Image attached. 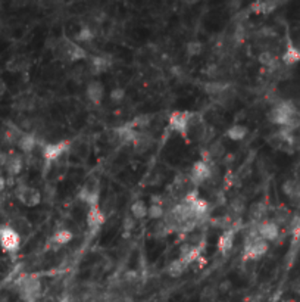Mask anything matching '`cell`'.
Here are the masks:
<instances>
[{
	"mask_svg": "<svg viewBox=\"0 0 300 302\" xmlns=\"http://www.w3.org/2000/svg\"><path fill=\"white\" fill-rule=\"evenodd\" d=\"M208 152L211 155L212 159H223L225 155H226V148L223 142H212L208 148Z\"/></svg>",
	"mask_w": 300,
	"mask_h": 302,
	"instance_id": "30",
	"label": "cell"
},
{
	"mask_svg": "<svg viewBox=\"0 0 300 302\" xmlns=\"http://www.w3.org/2000/svg\"><path fill=\"white\" fill-rule=\"evenodd\" d=\"M258 61L262 67L271 70V71H274L280 65V58L272 50H262L258 56Z\"/></svg>",
	"mask_w": 300,
	"mask_h": 302,
	"instance_id": "19",
	"label": "cell"
},
{
	"mask_svg": "<svg viewBox=\"0 0 300 302\" xmlns=\"http://www.w3.org/2000/svg\"><path fill=\"white\" fill-rule=\"evenodd\" d=\"M22 134H24V133H22V130H21L19 127L10 125V127H7V128L4 130V140H6L7 143H18V140L21 139Z\"/></svg>",
	"mask_w": 300,
	"mask_h": 302,
	"instance_id": "31",
	"label": "cell"
},
{
	"mask_svg": "<svg viewBox=\"0 0 300 302\" xmlns=\"http://www.w3.org/2000/svg\"><path fill=\"white\" fill-rule=\"evenodd\" d=\"M168 233H169V230H168V227H166V224H165L163 221L154 224V230H153V234H154V236H159V237L162 236V237H163V236H166Z\"/></svg>",
	"mask_w": 300,
	"mask_h": 302,
	"instance_id": "40",
	"label": "cell"
},
{
	"mask_svg": "<svg viewBox=\"0 0 300 302\" xmlns=\"http://www.w3.org/2000/svg\"><path fill=\"white\" fill-rule=\"evenodd\" d=\"M281 62L286 67H293L298 62H300V49L298 46H295L292 41L287 43V46L281 55Z\"/></svg>",
	"mask_w": 300,
	"mask_h": 302,
	"instance_id": "14",
	"label": "cell"
},
{
	"mask_svg": "<svg viewBox=\"0 0 300 302\" xmlns=\"http://www.w3.org/2000/svg\"><path fill=\"white\" fill-rule=\"evenodd\" d=\"M9 226L12 227L21 237H22L24 234H27V233L31 230V224H30V221H28L25 217H15V218L10 221Z\"/></svg>",
	"mask_w": 300,
	"mask_h": 302,
	"instance_id": "25",
	"label": "cell"
},
{
	"mask_svg": "<svg viewBox=\"0 0 300 302\" xmlns=\"http://www.w3.org/2000/svg\"><path fill=\"white\" fill-rule=\"evenodd\" d=\"M19 297L24 302H37L41 295V282L36 276H24L16 282Z\"/></svg>",
	"mask_w": 300,
	"mask_h": 302,
	"instance_id": "2",
	"label": "cell"
},
{
	"mask_svg": "<svg viewBox=\"0 0 300 302\" xmlns=\"http://www.w3.org/2000/svg\"><path fill=\"white\" fill-rule=\"evenodd\" d=\"M59 302H73V300H71L70 297H64V298H61V301Z\"/></svg>",
	"mask_w": 300,
	"mask_h": 302,
	"instance_id": "44",
	"label": "cell"
},
{
	"mask_svg": "<svg viewBox=\"0 0 300 302\" xmlns=\"http://www.w3.org/2000/svg\"><path fill=\"white\" fill-rule=\"evenodd\" d=\"M55 193H56V190L53 189L52 186H46V190H44V198H46V199H52Z\"/></svg>",
	"mask_w": 300,
	"mask_h": 302,
	"instance_id": "41",
	"label": "cell"
},
{
	"mask_svg": "<svg viewBox=\"0 0 300 302\" xmlns=\"http://www.w3.org/2000/svg\"><path fill=\"white\" fill-rule=\"evenodd\" d=\"M228 89H229V84H228V83H225V81H218V80H215V81H208V83H205V86H203L205 93L209 95V96H215V98H220L221 95H224L225 92H228Z\"/></svg>",
	"mask_w": 300,
	"mask_h": 302,
	"instance_id": "17",
	"label": "cell"
},
{
	"mask_svg": "<svg viewBox=\"0 0 300 302\" xmlns=\"http://www.w3.org/2000/svg\"><path fill=\"white\" fill-rule=\"evenodd\" d=\"M6 92H7V86H6L4 80H3V78H0V96H3Z\"/></svg>",
	"mask_w": 300,
	"mask_h": 302,
	"instance_id": "42",
	"label": "cell"
},
{
	"mask_svg": "<svg viewBox=\"0 0 300 302\" xmlns=\"http://www.w3.org/2000/svg\"><path fill=\"white\" fill-rule=\"evenodd\" d=\"M265 214H266V206L263 205L262 202L253 203V205L250 206V209H249L250 220H252V221H256V224L262 221L263 217H265Z\"/></svg>",
	"mask_w": 300,
	"mask_h": 302,
	"instance_id": "29",
	"label": "cell"
},
{
	"mask_svg": "<svg viewBox=\"0 0 300 302\" xmlns=\"http://www.w3.org/2000/svg\"><path fill=\"white\" fill-rule=\"evenodd\" d=\"M85 95H87V99L93 105H100L103 102V98H105V87H103V84L100 81L93 80V81H90L87 84Z\"/></svg>",
	"mask_w": 300,
	"mask_h": 302,
	"instance_id": "11",
	"label": "cell"
},
{
	"mask_svg": "<svg viewBox=\"0 0 300 302\" xmlns=\"http://www.w3.org/2000/svg\"><path fill=\"white\" fill-rule=\"evenodd\" d=\"M130 212H131V215H133L136 220H143V218L148 217L149 206L146 205L145 201L137 199L136 202H133V205H131V208H130Z\"/></svg>",
	"mask_w": 300,
	"mask_h": 302,
	"instance_id": "24",
	"label": "cell"
},
{
	"mask_svg": "<svg viewBox=\"0 0 300 302\" xmlns=\"http://www.w3.org/2000/svg\"><path fill=\"white\" fill-rule=\"evenodd\" d=\"M165 206L162 205H156V203H150L149 206V212H148V217L150 220H162L165 217Z\"/></svg>",
	"mask_w": 300,
	"mask_h": 302,
	"instance_id": "33",
	"label": "cell"
},
{
	"mask_svg": "<svg viewBox=\"0 0 300 302\" xmlns=\"http://www.w3.org/2000/svg\"><path fill=\"white\" fill-rule=\"evenodd\" d=\"M206 76L209 77V78H212V81H215L218 77L221 76V68H220V65H218V64H209V65L206 67Z\"/></svg>",
	"mask_w": 300,
	"mask_h": 302,
	"instance_id": "36",
	"label": "cell"
},
{
	"mask_svg": "<svg viewBox=\"0 0 300 302\" xmlns=\"http://www.w3.org/2000/svg\"><path fill=\"white\" fill-rule=\"evenodd\" d=\"M234 239H235V234H234V230L232 228H228L225 230L224 233L220 236L218 239V251L223 254V255H226L232 246H234Z\"/></svg>",
	"mask_w": 300,
	"mask_h": 302,
	"instance_id": "18",
	"label": "cell"
},
{
	"mask_svg": "<svg viewBox=\"0 0 300 302\" xmlns=\"http://www.w3.org/2000/svg\"><path fill=\"white\" fill-rule=\"evenodd\" d=\"M94 38V31H93V28L90 27V25H87V24H82L81 27H79V30L75 33V41H78V43H88V41H91Z\"/></svg>",
	"mask_w": 300,
	"mask_h": 302,
	"instance_id": "28",
	"label": "cell"
},
{
	"mask_svg": "<svg viewBox=\"0 0 300 302\" xmlns=\"http://www.w3.org/2000/svg\"><path fill=\"white\" fill-rule=\"evenodd\" d=\"M212 167H214V162L206 164L202 159L196 161L193 164V167H191V171H190V182H191V185L200 186L205 182L211 180L212 179Z\"/></svg>",
	"mask_w": 300,
	"mask_h": 302,
	"instance_id": "8",
	"label": "cell"
},
{
	"mask_svg": "<svg viewBox=\"0 0 300 302\" xmlns=\"http://www.w3.org/2000/svg\"><path fill=\"white\" fill-rule=\"evenodd\" d=\"M178 258L183 260L187 265L200 260V246L199 245H191V243L183 245L181 249H180V257Z\"/></svg>",
	"mask_w": 300,
	"mask_h": 302,
	"instance_id": "15",
	"label": "cell"
},
{
	"mask_svg": "<svg viewBox=\"0 0 300 302\" xmlns=\"http://www.w3.org/2000/svg\"><path fill=\"white\" fill-rule=\"evenodd\" d=\"M290 231L295 237V240H299L300 239V217H293L292 221H290Z\"/></svg>",
	"mask_w": 300,
	"mask_h": 302,
	"instance_id": "38",
	"label": "cell"
},
{
	"mask_svg": "<svg viewBox=\"0 0 300 302\" xmlns=\"http://www.w3.org/2000/svg\"><path fill=\"white\" fill-rule=\"evenodd\" d=\"M15 195H16V199H18L22 205H25V206H28V208L37 206V205H40V202L43 201L41 192L36 189V188H33V186H28V185H19V186L16 188Z\"/></svg>",
	"mask_w": 300,
	"mask_h": 302,
	"instance_id": "7",
	"label": "cell"
},
{
	"mask_svg": "<svg viewBox=\"0 0 300 302\" xmlns=\"http://www.w3.org/2000/svg\"><path fill=\"white\" fill-rule=\"evenodd\" d=\"M85 223H87L90 233L96 234L102 228V226L105 224V214L102 212V209L99 206L88 208V212L85 215Z\"/></svg>",
	"mask_w": 300,
	"mask_h": 302,
	"instance_id": "10",
	"label": "cell"
},
{
	"mask_svg": "<svg viewBox=\"0 0 300 302\" xmlns=\"http://www.w3.org/2000/svg\"><path fill=\"white\" fill-rule=\"evenodd\" d=\"M24 67H25V61L21 59V58H12L10 62L7 64V70H10V71H13V73H15V71H22Z\"/></svg>",
	"mask_w": 300,
	"mask_h": 302,
	"instance_id": "35",
	"label": "cell"
},
{
	"mask_svg": "<svg viewBox=\"0 0 300 302\" xmlns=\"http://www.w3.org/2000/svg\"><path fill=\"white\" fill-rule=\"evenodd\" d=\"M202 52H203V44L200 41H197V40H190L186 44V53L190 58L199 56Z\"/></svg>",
	"mask_w": 300,
	"mask_h": 302,
	"instance_id": "32",
	"label": "cell"
},
{
	"mask_svg": "<svg viewBox=\"0 0 300 302\" xmlns=\"http://www.w3.org/2000/svg\"><path fill=\"white\" fill-rule=\"evenodd\" d=\"M247 134H249V128L243 124H234L225 131V136L232 142H241L247 137Z\"/></svg>",
	"mask_w": 300,
	"mask_h": 302,
	"instance_id": "20",
	"label": "cell"
},
{
	"mask_svg": "<svg viewBox=\"0 0 300 302\" xmlns=\"http://www.w3.org/2000/svg\"><path fill=\"white\" fill-rule=\"evenodd\" d=\"M283 192L293 202H300V183L298 180H287L283 185Z\"/></svg>",
	"mask_w": 300,
	"mask_h": 302,
	"instance_id": "22",
	"label": "cell"
},
{
	"mask_svg": "<svg viewBox=\"0 0 300 302\" xmlns=\"http://www.w3.org/2000/svg\"><path fill=\"white\" fill-rule=\"evenodd\" d=\"M125 96H127V92H125L124 87H115L109 93V99L112 101L113 103H121L125 99Z\"/></svg>",
	"mask_w": 300,
	"mask_h": 302,
	"instance_id": "34",
	"label": "cell"
},
{
	"mask_svg": "<svg viewBox=\"0 0 300 302\" xmlns=\"http://www.w3.org/2000/svg\"><path fill=\"white\" fill-rule=\"evenodd\" d=\"M187 268L188 265L183 260L177 258V260H174V261H171L168 264V267H166V274L169 277H181L187 271Z\"/></svg>",
	"mask_w": 300,
	"mask_h": 302,
	"instance_id": "21",
	"label": "cell"
},
{
	"mask_svg": "<svg viewBox=\"0 0 300 302\" xmlns=\"http://www.w3.org/2000/svg\"><path fill=\"white\" fill-rule=\"evenodd\" d=\"M73 239H74V233L71 230H68V228H59L52 236V240L56 245H68Z\"/></svg>",
	"mask_w": 300,
	"mask_h": 302,
	"instance_id": "27",
	"label": "cell"
},
{
	"mask_svg": "<svg viewBox=\"0 0 300 302\" xmlns=\"http://www.w3.org/2000/svg\"><path fill=\"white\" fill-rule=\"evenodd\" d=\"M4 188H6V180H4L3 176H0V193L4 190Z\"/></svg>",
	"mask_w": 300,
	"mask_h": 302,
	"instance_id": "43",
	"label": "cell"
},
{
	"mask_svg": "<svg viewBox=\"0 0 300 302\" xmlns=\"http://www.w3.org/2000/svg\"><path fill=\"white\" fill-rule=\"evenodd\" d=\"M136 218L130 214V215H125L124 217V221H122V227H124V231L128 234L130 231H133L134 228H136Z\"/></svg>",
	"mask_w": 300,
	"mask_h": 302,
	"instance_id": "39",
	"label": "cell"
},
{
	"mask_svg": "<svg viewBox=\"0 0 300 302\" xmlns=\"http://www.w3.org/2000/svg\"><path fill=\"white\" fill-rule=\"evenodd\" d=\"M71 151L70 140H61L58 143H43L41 145V156L46 164H52L58 161L61 156Z\"/></svg>",
	"mask_w": 300,
	"mask_h": 302,
	"instance_id": "4",
	"label": "cell"
},
{
	"mask_svg": "<svg viewBox=\"0 0 300 302\" xmlns=\"http://www.w3.org/2000/svg\"><path fill=\"white\" fill-rule=\"evenodd\" d=\"M268 249H269V243L266 240H263L262 237H259L256 227H255L253 231L246 239L244 249H243V260L244 261H256V260L262 258L263 255L268 252Z\"/></svg>",
	"mask_w": 300,
	"mask_h": 302,
	"instance_id": "1",
	"label": "cell"
},
{
	"mask_svg": "<svg viewBox=\"0 0 300 302\" xmlns=\"http://www.w3.org/2000/svg\"><path fill=\"white\" fill-rule=\"evenodd\" d=\"M280 6L278 1H256V3H252L250 4V10L255 12V13H272L277 7Z\"/></svg>",
	"mask_w": 300,
	"mask_h": 302,
	"instance_id": "23",
	"label": "cell"
},
{
	"mask_svg": "<svg viewBox=\"0 0 300 302\" xmlns=\"http://www.w3.org/2000/svg\"><path fill=\"white\" fill-rule=\"evenodd\" d=\"M150 146H151V140H150L149 136L139 131V134H137V137H136V140L133 143L134 151L137 152V153H145L146 151H149Z\"/></svg>",
	"mask_w": 300,
	"mask_h": 302,
	"instance_id": "26",
	"label": "cell"
},
{
	"mask_svg": "<svg viewBox=\"0 0 300 302\" xmlns=\"http://www.w3.org/2000/svg\"><path fill=\"white\" fill-rule=\"evenodd\" d=\"M256 231L259 234V237H262L263 240L269 242H275L280 236V226L272 220V218H263L261 223L256 224Z\"/></svg>",
	"mask_w": 300,
	"mask_h": 302,
	"instance_id": "9",
	"label": "cell"
},
{
	"mask_svg": "<svg viewBox=\"0 0 300 302\" xmlns=\"http://www.w3.org/2000/svg\"><path fill=\"white\" fill-rule=\"evenodd\" d=\"M16 146L19 148V151L22 152V153L31 155L34 152V149H36V146H37V137L33 133H24L21 136V139L18 140Z\"/></svg>",
	"mask_w": 300,
	"mask_h": 302,
	"instance_id": "16",
	"label": "cell"
},
{
	"mask_svg": "<svg viewBox=\"0 0 300 302\" xmlns=\"http://www.w3.org/2000/svg\"><path fill=\"white\" fill-rule=\"evenodd\" d=\"M3 168L7 173V176H10V177L19 176L21 171H22V168H24V159H22V156L19 153H9L6 156Z\"/></svg>",
	"mask_w": 300,
	"mask_h": 302,
	"instance_id": "12",
	"label": "cell"
},
{
	"mask_svg": "<svg viewBox=\"0 0 300 302\" xmlns=\"http://www.w3.org/2000/svg\"><path fill=\"white\" fill-rule=\"evenodd\" d=\"M112 65V61L108 59L105 55H94L90 58V73L94 74V76H99V74H103L106 73Z\"/></svg>",
	"mask_w": 300,
	"mask_h": 302,
	"instance_id": "13",
	"label": "cell"
},
{
	"mask_svg": "<svg viewBox=\"0 0 300 302\" xmlns=\"http://www.w3.org/2000/svg\"><path fill=\"white\" fill-rule=\"evenodd\" d=\"M21 242H22V237L9 224L0 226V248L3 252L9 255L16 254L21 248Z\"/></svg>",
	"mask_w": 300,
	"mask_h": 302,
	"instance_id": "3",
	"label": "cell"
},
{
	"mask_svg": "<svg viewBox=\"0 0 300 302\" xmlns=\"http://www.w3.org/2000/svg\"><path fill=\"white\" fill-rule=\"evenodd\" d=\"M231 209H232V212H235V214H241V212L244 211V199L240 198V196L234 198V199L231 201Z\"/></svg>",
	"mask_w": 300,
	"mask_h": 302,
	"instance_id": "37",
	"label": "cell"
},
{
	"mask_svg": "<svg viewBox=\"0 0 300 302\" xmlns=\"http://www.w3.org/2000/svg\"><path fill=\"white\" fill-rule=\"evenodd\" d=\"M193 115H194V112H190V111H174L168 118L171 130L181 134L183 137H187Z\"/></svg>",
	"mask_w": 300,
	"mask_h": 302,
	"instance_id": "6",
	"label": "cell"
},
{
	"mask_svg": "<svg viewBox=\"0 0 300 302\" xmlns=\"http://www.w3.org/2000/svg\"><path fill=\"white\" fill-rule=\"evenodd\" d=\"M78 199L82 203H85L88 208L99 206V201H100V185H99V182L96 179L85 182V185L79 189Z\"/></svg>",
	"mask_w": 300,
	"mask_h": 302,
	"instance_id": "5",
	"label": "cell"
}]
</instances>
